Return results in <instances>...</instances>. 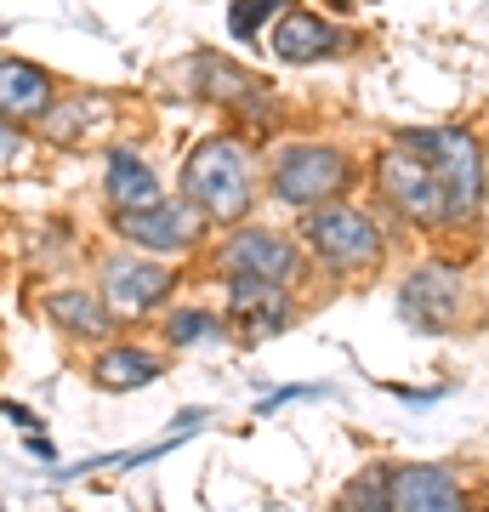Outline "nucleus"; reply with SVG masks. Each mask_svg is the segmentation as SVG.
Returning <instances> with one entry per match:
<instances>
[{"label":"nucleus","mask_w":489,"mask_h":512,"mask_svg":"<svg viewBox=\"0 0 489 512\" xmlns=\"http://www.w3.org/2000/svg\"><path fill=\"white\" fill-rule=\"evenodd\" d=\"M109 114H114L109 97H91V92L57 97L52 109H46V137H52V143H80V137H91L97 126H109Z\"/></svg>","instance_id":"nucleus-18"},{"label":"nucleus","mask_w":489,"mask_h":512,"mask_svg":"<svg viewBox=\"0 0 489 512\" xmlns=\"http://www.w3.org/2000/svg\"><path fill=\"white\" fill-rule=\"evenodd\" d=\"M461 308H467V279L450 262H421L416 274L399 285V319L421 336H444V330L461 325Z\"/></svg>","instance_id":"nucleus-7"},{"label":"nucleus","mask_w":489,"mask_h":512,"mask_svg":"<svg viewBox=\"0 0 489 512\" xmlns=\"http://www.w3.org/2000/svg\"><path fill=\"white\" fill-rule=\"evenodd\" d=\"M177 285V268H165L160 256L148 251H114L103 262V302H109L120 319H137V313H154Z\"/></svg>","instance_id":"nucleus-8"},{"label":"nucleus","mask_w":489,"mask_h":512,"mask_svg":"<svg viewBox=\"0 0 489 512\" xmlns=\"http://www.w3.org/2000/svg\"><path fill=\"white\" fill-rule=\"evenodd\" d=\"M387 507L393 512H472V490L444 461H404V467H387Z\"/></svg>","instance_id":"nucleus-11"},{"label":"nucleus","mask_w":489,"mask_h":512,"mask_svg":"<svg viewBox=\"0 0 489 512\" xmlns=\"http://www.w3.org/2000/svg\"><path fill=\"white\" fill-rule=\"evenodd\" d=\"M228 319L245 342H262V336H279V330L296 319L285 285H262V279H228Z\"/></svg>","instance_id":"nucleus-12"},{"label":"nucleus","mask_w":489,"mask_h":512,"mask_svg":"<svg viewBox=\"0 0 489 512\" xmlns=\"http://www.w3.org/2000/svg\"><path fill=\"white\" fill-rule=\"evenodd\" d=\"M46 313H52L57 330L86 336V342H97V336H109L114 330V308L109 302H97L91 291H52L46 296Z\"/></svg>","instance_id":"nucleus-17"},{"label":"nucleus","mask_w":489,"mask_h":512,"mask_svg":"<svg viewBox=\"0 0 489 512\" xmlns=\"http://www.w3.org/2000/svg\"><path fill=\"white\" fill-rule=\"evenodd\" d=\"M182 200L205 222H245L256 205V165L234 137H200L182 160Z\"/></svg>","instance_id":"nucleus-1"},{"label":"nucleus","mask_w":489,"mask_h":512,"mask_svg":"<svg viewBox=\"0 0 489 512\" xmlns=\"http://www.w3.org/2000/svg\"><path fill=\"white\" fill-rule=\"evenodd\" d=\"M103 194H109L114 211H137V205L160 200V177H154V165H148L143 154L114 148L109 160H103Z\"/></svg>","instance_id":"nucleus-16"},{"label":"nucleus","mask_w":489,"mask_h":512,"mask_svg":"<svg viewBox=\"0 0 489 512\" xmlns=\"http://www.w3.org/2000/svg\"><path fill=\"white\" fill-rule=\"evenodd\" d=\"M114 234L131 251H194L205 234V217L188 200H154L137 211H114Z\"/></svg>","instance_id":"nucleus-10"},{"label":"nucleus","mask_w":489,"mask_h":512,"mask_svg":"<svg viewBox=\"0 0 489 512\" xmlns=\"http://www.w3.org/2000/svg\"><path fill=\"white\" fill-rule=\"evenodd\" d=\"M285 6L290 0H228V29H234V40H256L268 23H279Z\"/></svg>","instance_id":"nucleus-21"},{"label":"nucleus","mask_w":489,"mask_h":512,"mask_svg":"<svg viewBox=\"0 0 489 512\" xmlns=\"http://www.w3.org/2000/svg\"><path fill=\"white\" fill-rule=\"evenodd\" d=\"M222 336V319L205 308H177L165 313V342L171 348H200V342H217Z\"/></svg>","instance_id":"nucleus-19"},{"label":"nucleus","mask_w":489,"mask_h":512,"mask_svg":"<svg viewBox=\"0 0 489 512\" xmlns=\"http://www.w3.org/2000/svg\"><path fill=\"white\" fill-rule=\"evenodd\" d=\"M273 57L279 63H319V57H336L347 46V35L319 12H302V6H285L279 23H273Z\"/></svg>","instance_id":"nucleus-13"},{"label":"nucleus","mask_w":489,"mask_h":512,"mask_svg":"<svg viewBox=\"0 0 489 512\" xmlns=\"http://www.w3.org/2000/svg\"><path fill=\"white\" fill-rule=\"evenodd\" d=\"M57 103L52 74L23 63V57H0V120H46V109Z\"/></svg>","instance_id":"nucleus-14"},{"label":"nucleus","mask_w":489,"mask_h":512,"mask_svg":"<svg viewBox=\"0 0 489 512\" xmlns=\"http://www.w3.org/2000/svg\"><path fill=\"white\" fill-rule=\"evenodd\" d=\"M302 239H308L313 262L336 279H359V274H376L381 256H387V234L376 228L370 211L359 205H313L302 217Z\"/></svg>","instance_id":"nucleus-3"},{"label":"nucleus","mask_w":489,"mask_h":512,"mask_svg":"<svg viewBox=\"0 0 489 512\" xmlns=\"http://www.w3.org/2000/svg\"><path fill=\"white\" fill-rule=\"evenodd\" d=\"M165 376V359L160 353H143L137 342H114L91 359V382L103 393H137L143 382H160Z\"/></svg>","instance_id":"nucleus-15"},{"label":"nucleus","mask_w":489,"mask_h":512,"mask_svg":"<svg viewBox=\"0 0 489 512\" xmlns=\"http://www.w3.org/2000/svg\"><path fill=\"white\" fill-rule=\"evenodd\" d=\"M376 188L381 200L393 205L404 222H416V228H450V200H444V183H438V171L421 154L410 148H387L376 165Z\"/></svg>","instance_id":"nucleus-5"},{"label":"nucleus","mask_w":489,"mask_h":512,"mask_svg":"<svg viewBox=\"0 0 489 512\" xmlns=\"http://www.w3.org/2000/svg\"><path fill=\"white\" fill-rule=\"evenodd\" d=\"M217 256L228 279H262V285H285V291L308 274L302 245L290 234H279V228H234Z\"/></svg>","instance_id":"nucleus-6"},{"label":"nucleus","mask_w":489,"mask_h":512,"mask_svg":"<svg viewBox=\"0 0 489 512\" xmlns=\"http://www.w3.org/2000/svg\"><path fill=\"white\" fill-rule=\"evenodd\" d=\"M23 160V131L12 120H0V171H12Z\"/></svg>","instance_id":"nucleus-22"},{"label":"nucleus","mask_w":489,"mask_h":512,"mask_svg":"<svg viewBox=\"0 0 489 512\" xmlns=\"http://www.w3.org/2000/svg\"><path fill=\"white\" fill-rule=\"evenodd\" d=\"M0 416H12V421H23V427H35V416H29L23 404H6V399H0Z\"/></svg>","instance_id":"nucleus-23"},{"label":"nucleus","mask_w":489,"mask_h":512,"mask_svg":"<svg viewBox=\"0 0 489 512\" xmlns=\"http://www.w3.org/2000/svg\"><path fill=\"white\" fill-rule=\"evenodd\" d=\"M393 143L410 148V154H421V160L438 171L444 200H450V228L455 222H472L478 211H484L489 160H484V143H478L467 126H404Z\"/></svg>","instance_id":"nucleus-2"},{"label":"nucleus","mask_w":489,"mask_h":512,"mask_svg":"<svg viewBox=\"0 0 489 512\" xmlns=\"http://www.w3.org/2000/svg\"><path fill=\"white\" fill-rule=\"evenodd\" d=\"M336 512H393L387 507V467H364V473L342 490Z\"/></svg>","instance_id":"nucleus-20"},{"label":"nucleus","mask_w":489,"mask_h":512,"mask_svg":"<svg viewBox=\"0 0 489 512\" xmlns=\"http://www.w3.org/2000/svg\"><path fill=\"white\" fill-rule=\"evenodd\" d=\"M353 183V160L342 148H325V143H285L273 154V171H268V188L273 200L296 205V211H313V205H336Z\"/></svg>","instance_id":"nucleus-4"},{"label":"nucleus","mask_w":489,"mask_h":512,"mask_svg":"<svg viewBox=\"0 0 489 512\" xmlns=\"http://www.w3.org/2000/svg\"><path fill=\"white\" fill-rule=\"evenodd\" d=\"M182 74H188V92L205 97V103H217V109L251 114V120H268L273 114L268 86H262L251 69H239V63H228V57H217V52H194L182 63Z\"/></svg>","instance_id":"nucleus-9"}]
</instances>
